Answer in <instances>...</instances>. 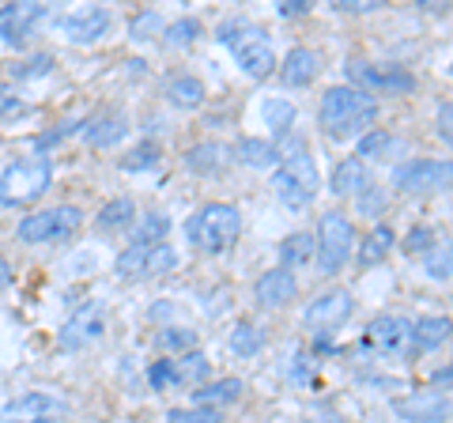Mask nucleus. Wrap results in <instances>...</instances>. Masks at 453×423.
<instances>
[{"label": "nucleus", "instance_id": "nucleus-50", "mask_svg": "<svg viewBox=\"0 0 453 423\" xmlns=\"http://www.w3.org/2000/svg\"><path fill=\"white\" fill-rule=\"evenodd\" d=\"M12 276H16V273H12V265H8L4 258H0V291H4V288L12 284Z\"/></svg>", "mask_w": 453, "mask_h": 423}, {"label": "nucleus", "instance_id": "nucleus-28", "mask_svg": "<svg viewBox=\"0 0 453 423\" xmlns=\"http://www.w3.org/2000/svg\"><path fill=\"white\" fill-rule=\"evenodd\" d=\"M174 363V386H204L208 382V371H211V363L201 356V351H186L181 359H170Z\"/></svg>", "mask_w": 453, "mask_h": 423}, {"label": "nucleus", "instance_id": "nucleus-44", "mask_svg": "<svg viewBox=\"0 0 453 423\" xmlns=\"http://www.w3.org/2000/svg\"><path fill=\"white\" fill-rule=\"evenodd\" d=\"M427 276L431 280H449V246H434L431 253H427Z\"/></svg>", "mask_w": 453, "mask_h": 423}, {"label": "nucleus", "instance_id": "nucleus-17", "mask_svg": "<svg viewBox=\"0 0 453 423\" xmlns=\"http://www.w3.org/2000/svg\"><path fill=\"white\" fill-rule=\"evenodd\" d=\"M396 416L408 423H446L449 419V393L431 389V393H412L408 401H396Z\"/></svg>", "mask_w": 453, "mask_h": 423}, {"label": "nucleus", "instance_id": "nucleus-10", "mask_svg": "<svg viewBox=\"0 0 453 423\" xmlns=\"http://www.w3.org/2000/svg\"><path fill=\"white\" fill-rule=\"evenodd\" d=\"M453 178V163L449 159H408L393 171V189L401 193H434L446 189Z\"/></svg>", "mask_w": 453, "mask_h": 423}, {"label": "nucleus", "instance_id": "nucleus-25", "mask_svg": "<svg viewBox=\"0 0 453 423\" xmlns=\"http://www.w3.org/2000/svg\"><path fill=\"white\" fill-rule=\"evenodd\" d=\"M226 144H219V140H204V144H196L186 151V166L196 174H219L226 166Z\"/></svg>", "mask_w": 453, "mask_h": 423}, {"label": "nucleus", "instance_id": "nucleus-19", "mask_svg": "<svg viewBox=\"0 0 453 423\" xmlns=\"http://www.w3.org/2000/svg\"><path fill=\"white\" fill-rule=\"evenodd\" d=\"M318 73H321V58H318V50H310V46L288 50V58L280 65L283 88H306V83L318 80Z\"/></svg>", "mask_w": 453, "mask_h": 423}, {"label": "nucleus", "instance_id": "nucleus-30", "mask_svg": "<svg viewBox=\"0 0 453 423\" xmlns=\"http://www.w3.org/2000/svg\"><path fill=\"white\" fill-rule=\"evenodd\" d=\"M310 258H314V235L306 231H295L280 242V269H295V265H306Z\"/></svg>", "mask_w": 453, "mask_h": 423}, {"label": "nucleus", "instance_id": "nucleus-21", "mask_svg": "<svg viewBox=\"0 0 453 423\" xmlns=\"http://www.w3.org/2000/svg\"><path fill=\"white\" fill-rule=\"evenodd\" d=\"M242 393H246L242 378H211V382H204V386L193 389V404H201V408H219V412H223V404H234L238 397H242Z\"/></svg>", "mask_w": 453, "mask_h": 423}, {"label": "nucleus", "instance_id": "nucleus-51", "mask_svg": "<svg viewBox=\"0 0 453 423\" xmlns=\"http://www.w3.org/2000/svg\"><path fill=\"white\" fill-rule=\"evenodd\" d=\"M431 382H434V386H438V382L446 386V382H449V371H434V378H431Z\"/></svg>", "mask_w": 453, "mask_h": 423}, {"label": "nucleus", "instance_id": "nucleus-35", "mask_svg": "<svg viewBox=\"0 0 453 423\" xmlns=\"http://www.w3.org/2000/svg\"><path fill=\"white\" fill-rule=\"evenodd\" d=\"M261 114H265V125L273 133H291V125H295V106L288 103V98H265L261 103Z\"/></svg>", "mask_w": 453, "mask_h": 423}, {"label": "nucleus", "instance_id": "nucleus-18", "mask_svg": "<svg viewBox=\"0 0 453 423\" xmlns=\"http://www.w3.org/2000/svg\"><path fill=\"white\" fill-rule=\"evenodd\" d=\"M253 295H257V303L265 310H280V306H288L295 295H299V284H295V273L288 269H268L261 280H257V288H253Z\"/></svg>", "mask_w": 453, "mask_h": 423}, {"label": "nucleus", "instance_id": "nucleus-36", "mask_svg": "<svg viewBox=\"0 0 453 423\" xmlns=\"http://www.w3.org/2000/svg\"><path fill=\"white\" fill-rule=\"evenodd\" d=\"M196 35H201V23L196 19H174V23H166L163 27V46L166 50H186V46H193L196 42Z\"/></svg>", "mask_w": 453, "mask_h": 423}, {"label": "nucleus", "instance_id": "nucleus-33", "mask_svg": "<svg viewBox=\"0 0 453 423\" xmlns=\"http://www.w3.org/2000/svg\"><path fill=\"white\" fill-rule=\"evenodd\" d=\"M166 98L174 106H181V110H193V106L204 103V83L196 76H174L166 83Z\"/></svg>", "mask_w": 453, "mask_h": 423}, {"label": "nucleus", "instance_id": "nucleus-46", "mask_svg": "<svg viewBox=\"0 0 453 423\" xmlns=\"http://www.w3.org/2000/svg\"><path fill=\"white\" fill-rule=\"evenodd\" d=\"M129 31H133V38H151L155 31L163 35V19H159V12H140V16L133 19Z\"/></svg>", "mask_w": 453, "mask_h": 423}, {"label": "nucleus", "instance_id": "nucleus-7", "mask_svg": "<svg viewBox=\"0 0 453 423\" xmlns=\"http://www.w3.org/2000/svg\"><path fill=\"white\" fill-rule=\"evenodd\" d=\"M356 250V223H351L344 212H325L318 223V238H314V253H318V269L325 276L340 273Z\"/></svg>", "mask_w": 453, "mask_h": 423}, {"label": "nucleus", "instance_id": "nucleus-20", "mask_svg": "<svg viewBox=\"0 0 453 423\" xmlns=\"http://www.w3.org/2000/svg\"><path fill=\"white\" fill-rule=\"evenodd\" d=\"M366 186H371V174H366V163L356 159V155H348V159H340L333 166V178H329V189L336 196H359Z\"/></svg>", "mask_w": 453, "mask_h": 423}, {"label": "nucleus", "instance_id": "nucleus-32", "mask_svg": "<svg viewBox=\"0 0 453 423\" xmlns=\"http://www.w3.org/2000/svg\"><path fill=\"white\" fill-rule=\"evenodd\" d=\"M226 348L234 351V356H257V351L265 348V329H257L253 321H238V326L231 329V336H226Z\"/></svg>", "mask_w": 453, "mask_h": 423}, {"label": "nucleus", "instance_id": "nucleus-4", "mask_svg": "<svg viewBox=\"0 0 453 423\" xmlns=\"http://www.w3.org/2000/svg\"><path fill=\"white\" fill-rule=\"evenodd\" d=\"M280 159H288V163H283L280 171L273 174V189L280 196V204H288V208L299 212V208H306L318 196V166L306 155L303 140H295L291 151H280Z\"/></svg>", "mask_w": 453, "mask_h": 423}, {"label": "nucleus", "instance_id": "nucleus-39", "mask_svg": "<svg viewBox=\"0 0 453 423\" xmlns=\"http://www.w3.org/2000/svg\"><path fill=\"white\" fill-rule=\"evenodd\" d=\"M434 246H438V235H434L431 227H423V223L408 231V235H404V242H401V250H404V253H412V258H416V253H431Z\"/></svg>", "mask_w": 453, "mask_h": 423}, {"label": "nucleus", "instance_id": "nucleus-40", "mask_svg": "<svg viewBox=\"0 0 453 423\" xmlns=\"http://www.w3.org/2000/svg\"><path fill=\"white\" fill-rule=\"evenodd\" d=\"M53 68V58L50 53H35V58H27L19 65H12V80H35V76H46Z\"/></svg>", "mask_w": 453, "mask_h": 423}, {"label": "nucleus", "instance_id": "nucleus-11", "mask_svg": "<svg viewBox=\"0 0 453 423\" xmlns=\"http://www.w3.org/2000/svg\"><path fill=\"white\" fill-rule=\"evenodd\" d=\"M46 19H50V4H38V0L4 4L0 8V42H8V46H27Z\"/></svg>", "mask_w": 453, "mask_h": 423}, {"label": "nucleus", "instance_id": "nucleus-16", "mask_svg": "<svg viewBox=\"0 0 453 423\" xmlns=\"http://www.w3.org/2000/svg\"><path fill=\"white\" fill-rule=\"evenodd\" d=\"M110 27H113V12H106V8H80L73 16L57 19V31L68 42H76V46H91V42L106 38Z\"/></svg>", "mask_w": 453, "mask_h": 423}, {"label": "nucleus", "instance_id": "nucleus-41", "mask_svg": "<svg viewBox=\"0 0 453 423\" xmlns=\"http://www.w3.org/2000/svg\"><path fill=\"white\" fill-rule=\"evenodd\" d=\"M356 208H359V216H378V212H386V189L371 181V186L356 196Z\"/></svg>", "mask_w": 453, "mask_h": 423}, {"label": "nucleus", "instance_id": "nucleus-2", "mask_svg": "<svg viewBox=\"0 0 453 423\" xmlns=\"http://www.w3.org/2000/svg\"><path fill=\"white\" fill-rule=\"evenodd\" d=\"M216 38L231 50V58L238 61V68H242L246 76L265 80L276 68V50H273V38H268L265 27L250 23V19H231L219 27Z\"/></svg>", "mask_w": 453, "mask_h": 423}, {"label": "nucleus", "instance_id": "nucleus-38", "mask_svg": "<svg viewBox=\"0 0 453 423\" xmlns=\"http://www.w3.org/2000/svg\"><path fill=\"white\" fill-rule=\"evenodd\" d=\"M166 423H223V412L219 408H174V412H166Z\"/></svg>", "mask_w": 453, "mask_h": 423}, {"label": "nucleus", "instance_id": "nucleus-5", "mask_svg": "<svg viewBox=\"0 0 453 423\" xmlns=\"http://www.w3.org/2000/svg\"><path fill=\"white\" fill-rule=\"evenodd\" d=\"M53 186V159L50 155H35V159L12 163L0 174V204L8 208H23L35 204L38 196H46V189Z\"/></svg>", "mask_w": 453, "mask_h": 423}, {"label": "nucleus", "instance_id": "nucleus-27", "mask_svg": "<svg viewBox=\"0 0 453 423\" xmlns=\"http://www.w3.org/2000/svg\"><path fill=\"white\" fill-rule=\"evenodd\" d=\"M129 223H136V204L129 201V196H113V201L98 208V216H95V227L103 231V235L125 231Z\"/></svg>", "mask_w": 453, "mask_h": 423}, {"label": "nucleus", "instance_id": "nucleus-13", "mask_svg": "<svg viewBox=\"0 0 453 423\" xmlns=\"http://www.w3.org/2000/svg\"><path fill=\"white\" fill-rule=\"evenodd\" d=\"M103 329H106V306L103 303H83L76 314L61 326L57 344H61L65 351H83V348H91L98 336H103Z\"/></svg>", "mask_w": 453, "mask_h": 423}, {"label": "nucleus", "instance_id": "nucleus-24", "mask_svg": "<svg viewBox=\"0 0 453 423\" xmlns=\"http://www.w3.org/2000/svg\"><path fill=\"white\" fill-rule=\"evenodd\" d=\"M404 140L401 136H393L386 129H371V133H363L359 136V151H356V159H396V155H404Z\"/></svg>", "mask_w": 453, "mask_h": 423}, {"label": "nucleus", "instance_id": "nucleus-6", "mask_svg": "<svg viewBox=\"0 0 453 423\" xmlns=\"http://www.w3.org/2000/svg\"><path fill=\"white\" fill-rule=\"evenodd\" d=\"M80 227H83V212L76 204H53L23 216L16 235L23 246H50V242H68Z\"/></svg>", "mask_w": 453, "mask_h": 423}, {"label": "nucleus", "instance_id": "nucleus-29", "mask_svg": "<svg viewBox=\"0 0 453 423\" xmlns=\"http://www.w3.org/2000/svg\"><path fill=\"white\" fill-rule=\"evenodd\" d=\"M166 235H170V219L159 216V212H144V216H136L129 246H159V242H166Z\"/></svg>", "mask_w": 453, "mask_h": 423}, {"label": "nucleus", "instance_id": "nucleus-8", "mask_svg": "<svg viewBox=\"0 0 453 423\" xmlns=\"http://www.w3.org/2000/svg\"><path fill=\"white\" fill-rule=\"evenodd\" d=\"M348 88H356L363 95H412L416 76L401 65H374V61H351L348 65Z\"/></svg>", "mask_w": 453, "mask_h": 423}, {"label": "nucleus", "instance_id": "nucleus-15", "mask_svg": "<svg viewBox=\"0 0 453 423\" xmlns=\"http://www.w3.org/2000/svg\"><path fill=\"white\" fill-rule=\"evenodd\" d=\"M366 341L381 356H404V351H412V321L401 314H378L366 326Z\"/></svg>", "mask_w": 453, "mask_h": 423}, {"label": "nucleus", "instance_id": "nucleus-48", "mask_svg": "<svg viewBox=\"0 0 453 423\" xmlns=\"http://www.w3.org/2000/svg\"><path fill=\"white\" fill-rule=\"evenodd\" d=\"M449 118H453V106L449 103H442V110H438V133H442V140L449 144L453 140V129H449Z\"/></svg>", "mask_w": 453, "mask_h": 423}, {"label": "nucleus", "instance_id": "nucleus-3", "mask_svg": "<svg viewBox=\"0 0 453 423\" xmlns=\"http://www.w3.org/2000/svg\"><path fill=\"white\" fill-rule=\"evenodd\" d=\"M186 235L201 253H223L238 242V235H242V216H238L234 204L208 201L186 219Z\"/></svg>", "mask_w": 453, "mask_h": 423}, {"label": "nucleus", "instance_id": "nucleus-22", "mask_svg": "<svg viewBox=\"0 0 453 423\" xmlns=\"http://www.w3.org/2000/svg\"><path fill=\"white\" fill-rule=\"evenodd\" d=\"M125 136H129V121H125L121 114H106V118L83 121V140H88L91 148H118Z\"/></svg>", "mask_w": 453, "mask_h": 423}, {"label": "nucleus", "instance_id": "nucleus-37", "mask_svg": "<svg viewBox=\"0 0 453 423\" xmlns=\"http://www.w3.org/2000/svg\"><path fill=\"white\" fill-rule=\"evenodd\" d=\"M159 159H163L159 144H155V140H144V144H136V148L121 159V171H155V166H159Z\"/></svg>", "mask_w": 453, "mask_h": 423}, {"label": "nucleus", "instance_id": "nucleus-1", "mask_svg": "<svg viewBox=\"0 0 453 423\" xmlns=\"http://www.w3.org/2000/svg\"><path fill=\"white\" fill-rule=\"evenodd\" d=\"M318 121H321L325 136H333V140L363 136V133H371V125L378 121V98L363 95L356 88H329L321 95Z\"/></svg>", "mask_w": 453, "mask_h": 423}, {"label": "nucleus", "instance_id": "nucleus-9", "mask_svg": "<svg viewBox=\"0 0 453 423\" xmlns=\"http://www.w3.org/2000/svg\"><path fill=\"white\" fill-rule=\"evenodd\" d=\"M178 265V253L170 242L159 246H129L113 265V273L121 280H155V276H166L170 269Z\"/></svg>", "mask_w": 453, "mask_h": 423}, {"label": "nucleus", "instance_id": "nucleus-23", "mask_svg": "<svg viewBox=\"0 0 453 423\" xmlns=\"http://www.w3.org/2000/svg\"><path fill=\"white\" fill-rule=\"evenodd\" d=\"M238 163L253 166V171H273V166H280V148L273 144V140H257V136H242L238 140Z\"/></svg>", "mask_w": 453, "mask_h": 423}, {"label": "nucleus", "instance_id": "nucleus-42", "mask_svg": "<svg viewBox=\"0 0 453 423\" xmlns=\"http://www.w3.org/2000/svg\"><path fill=\"white\" fill-rule=\"evenodd\" d=\"M27 110H31V106H27L12 88H4V83H0V125L12 121V118H19V114H27Z\"/></svg>", "mask_w": 453, "mask_h": 423}, {"label": "nucleus", "instance_id": "nucleus-49", "mask_svg": "<svg viewBox=\"0 0 453 423\" xmlns=\"http://www.w3.org/2000/svg\"><path fill=\"white\" fill-rule=\"evenodd\" d=\"M306 12H310L306 0H283V4H280V16L283 19H288V16H306Z\"/></svg>", "mask_w": 453, "mask_h": 423}, {"label": "nucleus", "instance_id": "nucleus-31", "mask_svg": "<svg viewBox=\"0 0 453 423\" xmlns=\"http://www.w3.org/2000/svg\"><path fill=\"white\" fill-rule=\"evenodd\" d=\"M396 246V238H393V231L386 227V223H378V227L363 238V246H359V265L363 269H371V265H378V261H386V253Z\"/></svg>", "mask_w": 453, "mask_h": 423}, {"label": "nucleus", "instance_id": "nucleus-14", "mask_svg": "<svg viewBox=\"0 0 453 423\" xmlns=\"http://www.w3.org/2000/svg\"><path fill=\"white\" fill-rule=\"evenodd\" d=\"M65 416V401L53 393H23V397L8 401L0 423H57Z\"/></svg>", "mask_w": 453, "mask_h": 423}, {"label": "nucleus", "instance_id": "nucleus-12", "mask_svg": "<svg viewBox=\"0 0 453 423\" xmlns=\"http://www.w3.org/2000/svg\"><path fill=\"white\" fill-rule=\"evenodd\" d=\"M351 310H356V299H351L344 288H329L310 299V306L303 310V321H306V329H314V333H329V329L344 326L351 318Z\"/></svg>", "mask_w": 453, "mask_h": 423}, {"label": "nucleus", "instance_id": "nucleus-43", "mask_svg": "<svg viewBox=\"0 0 453 423\" xmlns=\"http://www.w3.org/2000/svg\"><path fill=\"white\" fill-rule=\"evenodd\" d=\"M148 382H151V389H174V363L170 359H155L151 366H148Z\"/></svg>", "mask_w": 453, "mask_h": 423}, {"label": "nucleus", "instance_id": "nucleus-45", "mask_svg": "<svg viewBox=\"0 0 453 423\" xmlns=\"http://www.w3.org/2000/svg\"><path fill=\"white\" fill-rule=\"evenodd\" d=\"M314 374H318V366L310 363L306 351H299V356L291 359V371H288V378H291L295 386H306V382H314Z\"/></svg>", "mask_w": 453, "mask_h": 423}, {"label": "nucleus", "instance_id": "nucleus-47", "mask_svg": "<svg viewBox=\"0 0 453 423\" xmlns=\"http://www.w3.org/2000/svg\"><path fill=\"white\" fill-rule=\"evenodd\" d=\"M336 12H374L378 0H333Z\"/></svg>", "mask_w": 453, "mask_h": 423}, {"label": "nucleus", "instance_id": "nucleus-26", "mask_svg": "<svg viewBox=\"0 0 453 423\" xmlns=\"http://www.w3.org/2000/svg\"><path fill=\"white\" fill-rule=\"evenodd\" d=\"M449 341V318H419L412 321V348L416 351H438Z\"/></svg>", "mask_w": 453, "mask_h": 423}, {"label": "nucleus", "instance_id": "nucleus-34", "mask_svg": "<svg viewBox=\"0 0 453 423\" xmlns=\"http://www.w3.org/2000/svg\"><path fill=\"white\" fill-rule=\"evenodd\" d=\"M155 348L166 351V359L174 356V351H181V356H186V351L196 348V333L186 329V326H166V329L155 333Z\"/></svg>", "mask_w": 453, "mask_h": 423}]
</instances>
